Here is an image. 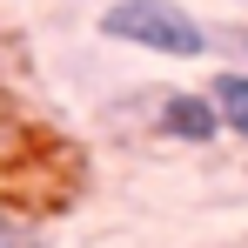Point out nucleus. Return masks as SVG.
Instances as JSON below:
<instances>
[{
    "instance_id": "obj_1",
    "label": "nucleus",
    "mask_w": 248,
    "mask_h": 248,
    "mask_svg": "<svg viewBox=\"0 0 248 248\" xmlns=\"http://www.w3.org/2000/svg\"><path fill=\"white\" fill-rule=\"evenodd\" d=\"M101 34L134 47V54H161V61H202L208 54V27L181 0H108Z\"/></svg>"
},
{
    "instance_id": "obj_2",
    "label": "nucleus",
    "mask_w": 248,
    "mask_h": 248,
    "mask_svg": "<svg viewBox=\"0 0 248 248\" xmlns=\"http://www.w3.org/2000/svg\"><path fill=\"white\" fill-rule=\"evenodd\" d=\"M155 134H161V141H181V148H215V141H221V114H215L208 94L174 87V94L155 101Z\"/></svg>"
},
{
    "instance_id": "obj_3",
    "label": "nucleus",
    "mask_w": 248,
    "mask_h": 248,
    "mask_svg": "<svg viewBox=\"0 0 248 248\" xmlns=\"http://www.w3.org/2000/svg\"><path fill=\"white\" fill-rule=\"evenodd\" d=\"M202 94L215 101V114H221V134H235L248 148V67H221Z\"/></svg>"
},
{
    "instance_id": "obj_4",
    "label": "nucleus",
    "mask_w": 248,
    "mask_h": 248,
    "mask_svg": "<svg viewBox=\"0 0 248 248\" xmlns=\"http://www.w3.org/2000/svg\"><path fill=\"white\" fill-rule=\"evenodd\" d=\"M0 248H47V235H41L34 215H20V208L0 202Z\"/></svg>"
},
{
    "instance_id": "obj_5",
    "label": "nucleus",
    "mask_w": 248,
    "mask_h": 248,
    "mask_svg": "<svg viewBox=\"0 0 248 248\" xmlns=\"http://www.w3.org/2000/svg\"><path fill=\"white\" fill-rule=\"evenodd\" d=\"M208 47H235L248 61V27H208Z\"/></svg>"
}]
</instances>
